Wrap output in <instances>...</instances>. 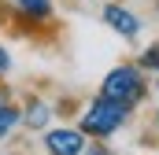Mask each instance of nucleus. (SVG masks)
Masks as SVG:
<instances>
[{"instance_id": "f257e3e1", "label": "nucleus", "mask_w": 159, "mask_h": 155, "mask_svg": "<svg viewBox=\"0 0 159 155\" xmlns=\"http://www.w3.org/2000/svg\"><path fill=\"white\" fill-rule=\"evenodd\" d=\"M144 92H148V85H144V78H141V67H129V63L107 70L104 85H100V96L115 100V104H122V107H129V111L144 100Z\"/></svg>"}, {"instance_id": "f03ea898", "label": "nucleus", "mask_w": 159, "mask_h": 155, "mask_svg": "<svg viewBox=\"0 0 159 155\" xmlns=\"http://www.w3.org/2000/svg\"><path fill=\"white\" fill-rule=\"evenodd\" d=\"M126 118H129V107H122L115 100H107V96H96L89 107H85V115H81V133L85 137H111L115 129L126 126Z\"/></svg>"}, {"instance_id": "7ed1b4c3", "label": "nucleus", "mask_w": 159, "mask_h": 155, "mask_svg": "<svg viewBox=\"0 0 159 155\" xmlns=\"http://www.w3.org/2000/svg\"><path fill=\"white\" fill-rule=\"evenodd\" d=\"M44 148H48V155H85V133L67 129V126L48 129L44 133Z\"/></svg>"}, {"instance_id": "20e7f679", "label": "nucleus", "mask_w": 159, "mask_h": 155, "mask_svg": "<svg viewBox=\"0 0 159 155\" xmlns=\"http://www.w3.org/2000/svg\"><path fill=\"white\" fill-rule=\"evenodd\" d=\"M104 22L119 33V37H126V41H133L137 33H141V19L129 11V7H122V4H104Z\"/></svg>"}, {"instance_id": "39448f33", "label": "nucleus", "mask_w": 159, "mask_h": 155, "mask_svg": "<svg viewBox=\"0 0 159 155\" xmlns=\"http://www.w3.org/2000/svg\"><path fill=\"white\" fill-rule=\"evenodd\" d=\"M7 7H11L19 19H26V22H44V19H52V0H7Z\"/></svg>"}, {"instance_id": "423d86ee", "label": "nucleus", "mask_w": 159, "mask_h": 155, "mask_svg": "<svg viewBox=\"0 0 159 155\" xmlns=\"http://www.w3.org/2000/svg\"><path fill=\"white\" fill-rule=\"evenodd\" d=\"M48 118H52V107H48L44 100H34V104L26 107V115H22V122H26L30 129H44V126H48Z\"/></svg>"}, {"instance_id": "0eeeda50", "label": "nucleus", "mask_w": 159, "mask_h": 155, "mask_svg": "<svg viewBox=\"0 0 159 155\" xmlns=\"http://www.w3.org/2000/svg\"><path fill=\"white\" fill-rule=\"evenodd\" d=\"M22 122V115H19V107H11V100H4L0 104V140L4 137H11V129Z\"/></svg>"}, {"instance_id": "6e6552de", "label": "nucleus", "mask_w": 159, "mask_h": 155, "mask_svg": "<svg viewBox=\"0 0 159 155\" xmlns=\"http://www.w3.org/2000/svg\"><path fill=\"white\" fill-rule=\"evenodd\" d=\"M141 70H159V44H152L144 55H141V63H137Z\"/></svg>"}, {"instance_id": "1a4fd4ad", "label": "nucleus", "mask_w": 159, "mask_h": 155, "mask_svg": "<svg viewBox=\"0 0 159 155\" xmlns=\"http://www.w3.org/2000/svg\"><path fill=\"white\" fill-rule=\"evenodd\" d=\"M7 70H11V52H7V48L0 44V78L7 74Z\"/></svg>"}, {"instance_id": "9d476101", "label": "nucleus", "mask_w": 159, "mask_h": 155, "mask_svg": "<svg viewBox=\"0 0 159 155\" xmlns=\"http://www.w3.org/2000/svg\"><path fill=\"white\" fill-rule=\"evenodd\" d=\"M85 155H111L104 144H93V148H85Z\"/></svg>"}, {"instance_id": "9b49d317", "label": "nucleus", "mask_w": 159, "mask_h": 155, "mask_svg": "<svg viewBox=\"0 0 159 155\" xmlns=\"http://www.w3.org/2000/svg\"><path fill=\"white\" fill-rule=\"evenodd\" d=\"M156 126H159V111H156Z\"/></svg>"}]
</instances>
